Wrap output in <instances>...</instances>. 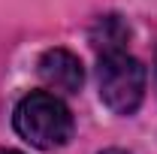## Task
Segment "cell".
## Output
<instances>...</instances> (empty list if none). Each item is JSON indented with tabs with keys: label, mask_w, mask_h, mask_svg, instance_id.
<instances>
[{
	"label": "cell",
	"mask_w": 157,
	"mask_h": 154,
	"mask_svg": "<svg viewBox=\"0 0 157 154\" xmlns=\"http://www.w3.org/2000/svg\"><path fill=\"white\" fill-rule=\"evenodd\" d=\"M12 124L24 142H30L33 148H42V151L63 148L73 139V112L67 109L60 97L48 91H33V94L21 97Z\"/></svg>",
	"instance_id": "1"
},
{
	"label": "cell",
	"mask_w": 157,
	"mask_h": 154,
	"mask_svg": "<svg viewBox=\"0 0 157 154\" xmlns=\"http://www.w3.org/2000/svg\"><path fill=\"white\" fill-rule=\"evenodd\" d=\"M145 85H148V73H145L142 60L127 55L124 48L100 52L97 91H100V100H103V106L109 112L133 115L142 106V100H145Z\"/></svg>",
	"instance_id": "2"
},
{
	"label": "cell",
	"mask_w": 157,
	"mask_h": 154,
	"mask_svg": "<svg viewBox=\"0 0 157 154\" xmlns=\"http://www.w3.org/2000/svg\"><path fill=\"white\" fill-rule=\"evenodd\" d=\"M39 79L60 94H78L82 82H85V67L82 60L67 52V48H48L42 58H39Z\"/></svg>",
	"instance_id": "3"
},
{
	"label": "cell",
	"mask_w": 157,
	"mask_h": 154,
	"mask_svg": "<svg viewBox=\"0 0 157 154\" xmlns=\"http://www.w3.org/2000/svg\"><path fill=\"white\" fill-rule=\"evenodd\" d=\"M91 39L100 52H115V48H124V42H127V27L121 24L118 15H106V18L97 21Z\"/></svg>",
	"instance_id": "4"
},
{
	"label": "cell",
	"mask_w": 157,
	"mask_h": 154,
	"mask_svg": "<svg viewBox=\"0 0 157 154\" xmlns=\"http://www.w3.org/2000/svg\"><path fill=\"white\" fill-rule=\"evenodd\" d=\"M100 154H127V151H121V148H106V151H100Z\"/></svg>",
	"instance_id": "5"
},
{
	"label": "cell",
	"mask_w": 157,
	"mask_h": 154,
	"mask_svg": "<svg viewBox=\"0 0 157 154\" xmlns=\"http://www.w3.org/2000/svg\"><path fill=\"white\" fill-rule=\"evenodd\" d=\"M0 154H21V151H12V148H9V151H0Z\"/></svg>",
	"instance_id": "6"
},
{
	"label": "cell",
	"mask_w": 157,
	"mask_h": 154,
	"mask_svg": "<svg viewBox=\"0 0 157 154\" xmlns=\"http://www.w3.org/2000/svg\"><path fill=\"white\" fill-rule=\"evenodd\" d=\"M154 76H157V70H154Z\"/></svg>",
	"instance_id": "7"
}]
</instances>
